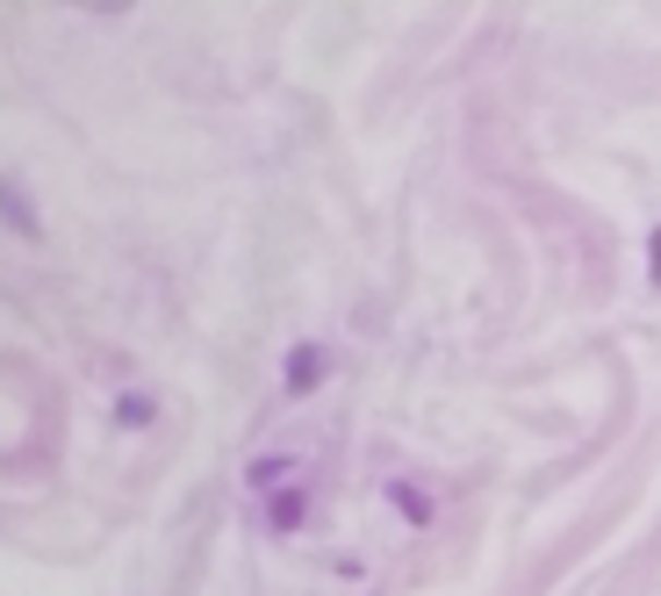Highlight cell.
<instances>
[{
	"instance_id": "7a4b0ae2",
	"label": "cell",
	"mask_w": 661,
	"mask_h": 596,
	"mask_svg": "<svg viewBox=\"0 0 661 596\" xmlns=\"http://www.w3.org/2000/svg\"><path fill=\"white\" fill-rule=\"evenodd\" d=\"M316 374H324V353H296L288 359V389H310Z\"/></svg>"
},
{
	"instance_id": "6da1fadb",
	"label": "cell",
	"mask_w": 661,
	"mask_h": 596,
	"mask_svg": "<svg viewBox=\"0 0 661 596\" xmlns=\"http://www.w3.org/2000/svg\"><path fill=\"white\" fill-rule=\"evenodd\" d=\"M388 503H396V511L410 517V525H424V517H432V503H424V489H402V481H396V489H388Z\"/></svg>"
},
{
	"instance_id": "277c9868",
	"label": "cell",
	"mask_w": 661,
	"mask_h": 596,
	"mask_svg": "<svg viewBox=\"0 0 661 596\" xmlns=\"http://www.w3.org/2000/svg\"><path fill=\"white\" fill-rule=\"evenodd\" d=\"M654 281H661V238H654Z\"/></svg>"
},
{
	"instance_id": "3957f363",
	"label": "cell",
	"mask_w": 661,
	"mask_h": 596,
	"mask_svg": "<svg viewBox=\"0 0 661 596\" xmlns=\"http://www.w3.org/2000/svg\"><path fill=\"white\" fill-rule=\"evenodd\" d=\"M266 517H274V525H280V532H296V525H302V489H288V496H274V511H266Z\"/></svg>"
}]
</instances>
